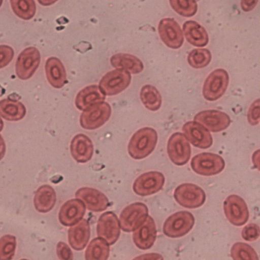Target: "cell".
Masks as SVG:
<instances>
[{"label":"cell","instance_id":"cell-3","mask_svg":"<svg viewBox=\"0 0 260 260\" xmlns=\"http://www.w3.org/2000/svg\"><path fill=\"white\" fill-rule=\"evenodd\" d=\"M229 83V76L225 70H214L204 81L202 89L204 98L208 101L217 100L225 93Z\"/></svg>","mask_w":260,"mask_h":260},{"label":"cell","instance_id":"cell-1","mask_svg":"<svg viewBox=\"0 0 260 260\" xmlns=\"http://www.w3.org/2000/svg\"><path fill=\"white\" fill-rule=\"evenodd\" d=\"M157 139V133L154 128L144 127L139 129L134 133L128 143L129 155L135 159L146 157L154 150Z\"/></svg>","mask_w":260,"mask_h":260},{"label":"cell","instance_id":"cell-26","mask_svg":"<svg viewBox=\"0 0 260 260\" xmlns=\"http://www.w3.org/2000/svg\"><path fill=\"white\" fill-rule=\"evenodd\" d=\"M111 65L116 69L126 71L132 74L141 73L144 65L142 61L137 57L127 53H117L110 58Z\"/></svg>","mask_w":260,"mask_h":260},{"label":"cell","instance_id":"cell-40","mask_svg":"<svg viewBox=\"0 0 260 260\" xmlns=\"http://www.w3.org/2000/svg\"><path fill=\"white\" fill-rule=\"evenodd\" d=\"M259 150L255 151L252 156V160L254 166L259 170Z\"/></svg>","mask_w":260,"mask_h":260},{"label":"cell","instance_id":"cell-28","mask_svg":"<svg viewBox=\"0 0 260 260\" xmlns=\"http://www.w3.org/2000/svg\"><path fill=\"white\" fill-rule=\"evenodd\" d=\"M109 245L104 239L97 237L93 239L85 250L87 260H106L109 256Z\"/></svg>","mask_w":260,"mask_h":260},{"label":"cell","instance_id":"cell-29","mask_svg":"<svg viewBox=\"0 0 260 260\" xmlns=\"http://www.w3.org/2000/svg\"><path fill=\"white\" fill-rule=\"evenodd\" d=\"M140 99L144 106L152 111H157L162 104V98L159 91L154 86L146 84L140 91Z\"/></svg>","mask_w":260,"mask_h":260},{"label":"cell","instance_id":"cell-17","mask_svg":"<svg viewBox=\"0 0 260 260\" xmlns=\"http://www.w3.org/2000/svg\"><path fill=\"white\" fill-rule=\"evenodd\" d=\"M76 198L82 201L88 210L99 212L105 210L109 206L107 197L98 189L83 187L75 193Z\"/></svg>","mask_w":260,"mask_h":260},{"label":"cell","instance_id":"cell-11","mask_svg":"<svg viewBox=\"0 0 260 260\" xmlns=\"http://www.w3.org/2000/svg\"><path fill=\"white\" fill-rule=\"evenodd\" d=\"M223 210L227 219L234 225L242 226L249 219L247 205L244 199L237 194H231L225 199Z\"/></svg>","mask_w":260,"mask_h":260},{"label":"cell","instance_id":"cell-21","mask_svg":"<svg viewBox=\"0 0 260 260\" xmlns=\"http://www.w3.org/2000/svg\"><path fill=\"white\" fill-rule=\"evenodd\" d=\"M68 241L71 247L79 251L86 246L90 236V228L88 221L84 218L71 226L68 230Z\"/></svg>","mask_w":260,"mask_h":260},{"label":"cell","instance_id":"cell-24","mask_svg":"<svg viewBox=\"0 0 260 260\" xmlns=\"http://www.w3.org/2000/svg\"><path fill=\"white\" fill-rule=\"evenodd\" d=\"M183 30L187 42L196 47H204L209 42V37L205 28L194 20L185 21Z\"/></svg>","mask_w":260,"mask_h":260},{"label":"cell","instance_id":"cell-13","mask_svg":"<svg viewBox=\"0 0 260 260\" xmlns=\"http://www.w3.org/2000/svg\"><path fill=\"white\" fill-rule=\"evenodd\" d=\"M96 232L98 237L109 245L114 244L120 234L119 220L116 215L112 211L101 214L97 222Z\"/></svg>","mask_w":260,"mask_h":260},{"label":"cell","instance_id":"cell-8","mask_svg":"<svg viewBox=\"0 0 260 260\" xmlns=\"http://www.w3.org/2000/svg\"><path fill=\"white\" fill-rule=\"evenodd\" d=\"M167 153L170 160L177 166H183L189 161L191 147L183 133L176 132L170 137L167 143Z\"/></svg>","mask_w":260,"mask_h":260},{"label":"cell","instance_id":"cell-32","mask_svg":"<svg viewBox=\"0 0 260 260\" xmlns=\"http://www.w3.org/2000/svg\"><path fill=\"white\" fill-rule=\"evenodd\" d=\"M231 257L235 260H257L258 255L254 249L249 245L243 242H237L231 249Z\"/></svg>","mask_w":260,"mask_h":260},{"label":"cell","instance_id":"cell-39","mask_svg":"<svg viewBox=\"0 0 260 260\" xmlns=\"http://www.w3.org/2000/svg\"><path fill=\"white\" fill-rule=\"evenodd\" d=\"M258 1V0H241V8L245 12L250 11L255 8Z\"/></svg>","mask_w":260,"mask_h":260},{"label":"cell","instance_id":"cell-38","mask_svg":"<svg viewBox=\"0 0 260 260\" xmlns=\"http://www.w3.org/2000/svg\"><path fill=\"white\" fill-rule=\"evenodd\" d=\"M56 253L60 259H72L73 255L72 250L64 242H59L56 246Z\"/></svg>","mask_w":260,"mask_h":260},{"label":"cell","instance_id":"cell-30","mask_svg":"<svg viewBox=\"0 0 260 260\" xmlns=\"http://www.w3.org/2000/svg\"><path fill=\"white\" fill-rule=\"evenodd\" d=\"M10 4L15 14L23 20H29L36 14V5L34 0H10Z\"/></svg>","mask_w":260,"mask_h":260},{"label":"cell","instance_id":"cell-9","mask_svg":"<svg viewBox=\"0 0 260 260\" xmlns=\"http://www.w3.org/2000/svg\"><path fill=\"white\" fill-rule=\"evenodd\" d=\"M131 78L128 72L116 69L108 72L102 77L99 83V87L105 95H116L129 86Z\"/></svg>","mask_w":260,"mask_h":260},{"label":"cell","instance_id":"cell-35","mask_svg":"<svg viewBox=\"0 0 260 260\" xmlns=\"http://www.w3.org/2000/svg\"><path fill=\"white\" fill-rule=\"evenodd\" d=\"M259 226L253 223L245 225L242 229L241 236L247 241H253L257 240L259 236Z\"/></svg>","mask_w":260,"mask_h":260},{"label":"cell","instance_id":"cell-16","mask_svg":"<svg viewBox=\"0 0 260 260\" xmlns=\"http://www.w3.org/2000/svg\"><path fill=\"white\" fill-rule=\"evenodd\" d=\"M193 119L213 133L226 129L231 123V118L226 113L217 110L200 111L194 116Z\"/></svg>","mask_w":260,"mask_h":260},{"label":"cell","instance_id":"cell-34","mask_svg":"<svg viewBox=\"0 0 260 260\" xmlns=\"http://www.w3.org/2000/svg\"><path fill=\"white\" fill-rule=\"evenodd\" d=\"M16 247V237L11 235H5L0 238V260L13 258Z\"/></svg>","mask_w":260,"mask_h":260},{"label":"cell","instance_id":"cell-43","mask_svg":"<svg viewBox=\"0 0 260 260\" xmlns=\"http://www.w3.org/2000/svg\"><path fill=\"white\" fill-rule=\"evenodd\" d=\"M3 127H4V122L2 120V119H1V118L0 117V132H1L3 130Z\"/></svg>","mask_w":260,"mask_h":260},{"label":"cell","instance_id":"cell-27","mask_svg":"<svg viewBox=\"0 0 260 260\" xmlns=\"http://www.w3.org/2000/svg\"><path fill=\"white\" fill-rule=\"evenodd\" d=\"M26 112L25 106L20 102L10 99L0 101V116L8 121L22 119Z\"/></svg>","mask_w":260,"mask_h":260},{"label":"cell","instance_id":"cell-36","mask_svg":"<svg viewBox=\"0 0 260 260\" xmlns=\"http://www.w3.org/2000/svg\"><path fill=\"white\" fill-rule=\"evenodd\" d=\"M259 99L255 100L249 108L247 113V120L251 125H256L259 122Z\"/></svg>","mask_w":260,"mask_h":260},{"label":"cell","instance_id":"cell-19","mask_svg":"<svg viewBox=\"0 0 260 260\" xmlns=\"http://www.w3.org/2000/svg\"><path fill=\"white\" fill-rule=\"evenodd\" d=\"M85 211L86 207L82 201L77 198L69 200L60 209L59 221L63 225L72 226L82 219Z\"/></svg>","mask_w":260,"mask_h":260},{"label":"cell","instance_id":"cell-7","mask_svg":"<svg viewBox=\"0 0 260 260\" xmlns=\"http://www.w3.org/2000/svg\"><path fill=\"white\" fill-rule=\"evenodd\" d=\"M148 216L147 206L142 202H135L126 206L119 217L120 226L125 232H132L139 227Z\"/></svg>","mask_w":260,"mask_h":260},{"label":"cell","instance_id":"cell-33","mask_svg":"<svg viewBox=\"0 0 260 260\" xmlns=\"http://www.w3.org/2000/svg\"><path fill=\"white\" fill-rule=\"evenodd\" d=\"M169 2L172 9L183 17L193 16L197 11L196 0H169Z\"/></svg>","mask_w":260,"mask_h":260},{"label":"cell","instance_id":"cell-20","mask_svg":"<svg viewBox=\"0 0 260 260\" xmlns=\"http://www.w3.org/2000/svg\"><path fill=\"white\" fill-rule=\"evenodd\" d=\"M93 150L91 140L84 134L76 135L71 142V154L78 162L85 163L90 160L93 155Z\"/></svg>","mask_w":260,"mask_h":260},{"label":"cell","instance_id":"cell-37","mask_svg":"<svg viewBox=\"0 0 260 260\" xmlns=\"http://www.w3.org/2000/svg\"><path fill=\"white\" fill-rule=\"evenodd\" d=\"M14 52L13 48L6 45H0V69L7 66L13 59Z\"/></svg>","mask_w":260,"mask_h":260},{"label":"cell","instance_id":"cell-42","mask_svg":"<svg viewBox=\"0 0 260 260\" xmlns=\"http://www.w3.org/2000/svg\"><path fill=\"white\" fill-rule=\"evenodd\" d=\"M58 0H38V2L42 5L47 6L54 4Z\"/></svg>","mask_w":260,"mask_h":260},{"label":"cell","instance_id":"cell-15","mask_svg":"<svg viewBox=\"0 0 260 260\" xmlns=\"http://www.w3.org/2000/svg\"><path fill=\"white\" fill-rule=\"evenodd\" d=\"M187 140L194 147L207 149L213 144L211 134L203 125L193 121L185 123L182 128Z\"/></svg>","mask_w":260,"mask_h":260},{"label":"cell","instance_id":"cell-6","mask_svg":"<svg viewBox=\"0 0 260 260\" xmlns=\"http://www.w3.org/2000/svg\"><path fill=\"white\" fill-rule=\"evenodd\" d=\"M111 107L107 102L96 103L86 109L80 118L81 126L84 129L92 130L104 125L111 114Z\"/></svg>","mask_w":260,"mask_h":260},{"label":"cell","instance_id":"cell-25","mask_svg":"<svg viewBox=\"0 0 260 260\" xmlns=\"http://www.w3.org/2000/svg\"><path fill=\"white\" fill-rule=\"evenodd\" d=\"M56 201L55 190L50 185L45 184L39 187L36 191L34 203L38 212L47 213L52 209Z\"/></svg>","mask_w":260,"mask_h":260},{"label":"cell","instance_id":"cell-5","mask_svg":"<svg viewBox=\"0 0 260 260\" xmlns=\"http://www.w3.org/2000/svg\"><path fill=\"white\" fill-rule=\"evenodd\" d=\"M175 201L181 206L188 209L197 208L206 201L204 190L192 183H185L178 186L174 191Z\"/></svg>","mask_w":260,"mask_h":260},{"label":"cell","instance_id":"cell-31","mask_svg":"<svg viewBox=\"0 0 260 260\" xmlns=\"http://www.w3.org/2000/svg\"><path fill=\"white\" fill-rule=\"evenodd\" d=\"M212 58L211 53L206 48L192 50L188 54L187 62L193 68L202 69L207 66Z\"/></svg>","mask_w":260,"mask_h":260},{"label":"cell","instance_id":"cell-10","mask_svg":"<svg viewBox=\"0 0 260 260\" xmlns=\"http://www.w3.org/2000/svg\"><path fill=\"white\" fill-rule=\"evenodd\" d=\"M41 61V55L35 47L24 49L18 55L15 64L17 77L23 80L31 78L38 68Z\"/></svg>","mask_w":260,"mask_h":260},{"label":"cell","instance_id":"cell-4","mask_svg":"<svg viewBox=\"0 0 260 260\" xmlns=\"http://www.w3.org/2000/svg\"><path fill=\"white\" fill-rule=\"evenodd\" d=\"M190 166L197 174L209 176L222 172L225 167V162L223 158L217 154L202 152L192 157Z\"/></svg>","mask_w":260,"mask_h":260},{"label":"cell","instance_id":"cell-23","mask_svg":"<svg viewBox=\"0 0 260 260\" xmlns=\"http://www.w3.org/2000/svg\"><path fill=\"white\" fill-rule=\"evenodd\" d=\"M106 95L96 85L87 86L81 90L75 98V105L80 110L84 111L92 105L104 102Z\"/></svg>","mask_w":260,"mask_h":260},{"label":"cell","instance_id":"cell-14","mask_svg":"<svg viewBox=\"0 0 260 260\" xmlns=\"http://www.w3.org/2000/svg\"><path fill=\"white\" fill-rule=\"evenodd\" d=\"M158 31L161 41L168 47L177 49L182 46L184 42L182 30L173 18L162 19L159 22Z\"/></svg>","mask_w":260,"mask_h":260},{"label":"cell","instance_id":"cell-41","mask_svg":"<svg viewBox=\"0 0 260 260\" xmlns=\"http://www.w3.org/2000/svg\"><path fill=\"white\" fill-rule=\"evenodd\" d=\"M6 152V145L5 141L0 135V160L4 157Z\"/></svg>","mask_w":260,"mask_h":260},{"label":"cell","instance_id":"cell-2","mask_svg":"<svg viewBox=\"0 0 260 260\" xmlns=\"http://www.w3.org/2000/svg\"><path fill=\"white\" fill-rule=\"evenodd\" d=\"M195 219L192 213L187 211L177 212L165 220L163 232L168 237L176 238L187 234L193 228Z\"/></svg>","mask_w":260,"mask_h":260},{"label":"cell","instance_id":"cell-12","mask_svg":"<svg viewBox=\"0 0 260 260\" xmlns=\"http://www.w3.org/2000/svg\"><path fill=\"white\" fill-rule=\"evenodd\" d=\"M165 178L161 172L150 171L140 175L133 185L134 192L140 196H147L160 190L164 185Z\"/></svg>","mask_w":260,"mask_h":260},{"label":"cell","instance_id":"cell-18","mask_svg":"<svg viewBox=\"0 0 260 260\" xmlns=\"http://www.w3.org/2000/svg\"><path fill=\"white\" fill-rule=\"evenodd\" d=\"M156 236L155 222L153 219L148 215L145 220L133 231V240L138 248L147 250L153 245Z\"/></svg>","mask_w":260,"mask_h":260},{"label":"cell","instance_id":"cell-44","mask_svg":"<svg viewBox=\"0 0 260 260\" xmlns=\"http://www.w3.org/2000/svg\"><path fill=\"white\" fill-rule=\"evenodd\" d=\"M3 0H0V7H1V6H2V5L3 4Z\"/></svg>","mask_w":260,"mask_h":260},{"label":"cell","instance_id":"cell-22","mask_svg":"<svg viewBox=\"0 0 260 260\" xmlns=\"http://www.w3.org/2000/svg\"><path fill=\"white\" fill-rule=\"evenodd\" d=\"M45 70L47 80L54 88H60L67 83L65 68L58 58H48L46 61Z\"/></svg>","mask_w":260,"mask_h":260}]
</instances>
